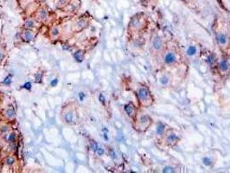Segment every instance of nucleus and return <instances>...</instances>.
<instances>
[{
    "label": "nucleus",
    "instance_id": "7",
    "mask_svg": "<svg viewBox=\"0 0 230 173\" xmlns=\"http://www.w3.org/2000/svg\"><path fill=\"white\" fill-rule=\"evenodd\" d=\"M158 81H159L160 85H162L164 88L170 86L172 84V81H173L172 75L170 72H167V71L161 73L159 78H158Z\"/></svg>",
    "mask_w": 230,
    "mask_h": 173
},
{
    "label": "nucleus",
    "instance_id": "21",
    "mask_svg": "<svg viewBox=\"0 0 230 173\" xmlns=\"http://www.w3.org/2000/svg\"><path fill=\"white\" fill-rule=\"evenodd\" d=\"M91 148L93 149V151H97V150H98V145L96 144L95 142H93L91 143Z\"/></svg>",
    "mask_w": 230,
    "mask_h": 173
},
{
    "label": "nucleus",
    "instance_id": "1",
    "mask_svg": "<svg viewBox=\"0 0 230 173\" xmlns=\"http://www.w3.org/2000/svg\"><path fill=\"white\" fill-rule=\"evenodd\" d=\"M168 44L165 42V40L162 36H160L157 33H153L151 37L150 40L149 48L151 55L155 57H159L162 56V55L166 49Z\"/></svg>",
    "mask_w": 230,
    "mask_h": 173
},
{
    "label": "nucleus",
    "instance_id": "30",
    "mask_svg": "<svg viewBox=\"0 0 230 173\" xmlns=\"http://www.w3.org/2000/svg\"><path fill=\"white\" fill-rule=\"evenodd\" d=\"M79 96H80V99H81V100H84V97H85V94H84L83 93H80Z\"/></svg>",
    "mask_w": 230,
    "mask_h": 173
},
{
    "label": "nucleus",
    "instance_id": "26",
    "mask_svg": "<svg viewBox=\"0 0 230 173\" xmlns=\"http://www.w3.org/2000/svg\"><path fill=\"white\" fill-rule=\"evenodd\" d=\"M23 86H24V88H26V89H30V88H31V84L29 83V82H27V83H25Z\"/></svg>",
    "mask_w": 230,
    "mask_h": 173
},
{
    "label": "nucleus",
    "instance_id": "20",
    "mask_svg": "<svg viewBox=\"0 0 230 173\" xmlns=\"http://www.w3.org/2000/svg\"><path fill=\"white\" fill-rule=\"evenodd\" d=\"M25 26L28 27V28H32V27H34V23L31 20H28L25 23Z\"/></svg>",
    "mask_w": 230,
    "mask_h": 173
},
{
    "label": "nucleus",
    "instance_id": "16",
    "mask_svg": "<svg viewBox=\"0 0 230 173\" xmlns=\"http://www.w3.org/2000/svg\"><path fill=\"white\" fill-rule=\"evenodd\" d=\"M163 172H175V169L170 166H167V167L164 168Z\"/></svg>",
    "mask_w": 230,
    "mask_h": 173
},
{
    "label": "nucleus",
    "instance_id": "8",
    "mask_svg": "<svg viewBox=\"0 0 230 173\" xmlns=\"http://www.w3.org/2000/svg\"><path fill=\"white\" fill-rule=\"evenodd\" d=\"M125 112L126 113V114L129 116L130 118H135L137 117V113H138V108L136 107V106L133 104L132 102H129L126 105H125Z\"/></svg>",
    "mask_w": 230,
    "mask_h": 173
},
{
    "label": "nucleus",
    "instance_id": "6",
    "mask_svg": "<svg viewBox=\"0 0 230 173\" xmlns=\"http://www.w3.org/2000/svg\"><path fill=\"white\" fill-rule=\"evenodd\" d=\"M164 145L168 147H175L180 141V137L173 129H167L161 137Z\"/></svg>",
    "mask_w": 230,
    "mask_h": 173
},
{
    "label": "nucleus",
    "instance_id": "2",
    "mask_svg": "<svg viewBox=\"0 0 230 173\" xmlns=\"http://www.w3.org/2000/svg\"><path fill=\"white\" fill-rule=\"evenodd\" d=\"M135 93L140 107L148 108L153 105L154 96L147 86H139Z\"/></svg>",
    "mask_w": 230,
    "mask_h": 173
},
{
    "label": "nucleus",
    "instance_id": "31",
    "mask_svg": "<svg viewBox=\"0 0 230 173\" xmlns=\"http://www.w3.org/2000/svg\"><path fill=\"white\" fill-rule=\"evenodd\" d=\"M100 100L101 102H103V103H104V101H105V98H104V96H103L102 94H100Z\"/></svg>",
    "mask_w": 230,
    "mask_h": 173
},
{
    "label": "nucleus",
    "instance_id": "13",
    "mask_svg": "<svg viewBox=\"0 0 230 173\" xmlns=\"http://www.w3.org/2000/svg\"><path fill=\"white\" fill-rule=\"evenodd\" d=\"M75 58L78 62H81L82 61H83V56H82L81 51H77L76 53L75 54Z\"/></svg>",
    "mask_w": 230,
    "mask_h": 173
},
{
    "label": "nucleus",
    "instance_id": "15",
    "mask_svg": "<svg viewBox=\"0 0 230 173\" xmlns=\"http://www.w3.org/2000/svg\"><path fill=\"white\" fill-rule=\"evenodd\" d=\"M24 37H25V39H26L27 41H30V40L33 38V35H32V33H31L30 31H29V30H27L26 32H25V34H24Z\"/></svg>",
    "mask_w": 230,
    "mask_h": 173
},
{
    "label": "nucleus",
    "instance_id": "5",
    "mask_svg": "<svg viewBox=\"0 0 230 173\" xmlns=\"http://www.w3.org/2000/svg\"><path fill=\"white\" fill-rule=\"evenodd\" d=\"M153 119L148 114H141L140 116L136 117L134 127L135 130L139 132H145L147 130L152 126Z\"/></svg>",
    "mask_w": 230,
    "mask_h": 173
},
{
    "label": "nucleus",
    "instance_id": "10",
    "mask_svg": "<svg viewBox=\"0 0 230 173\" xmlns=\"http://www.w3.org/2000/svg\"><path fill=\"white\" fill-rule=\"evenodd\" d=\"M216 41L218 43L219 46L221 47H227L228 44V39H227V36L223 33H219L216 35Z\"/></svg>",
    "mask_w": 230,
    "mask_h": 173
},
{
    "label": "nucleus",
    "instance_id": "14",
    "mask_svg": "<svg viewBox=\"0 0 230 173\" xmlns=\"http://www.w3.org/2000/svg\"><path fill=\"white\" fill-rule=\"evenodd\" d=\"M73 118H74V116H73L72 113H67L66 116H65V120H66L67 122H69V123H70V122H72Z\"/></svg>",
    "mask_w": 230,
    "mask_h": 173
},
{
    "label": "nucleus",
    "instance_id": "34",
    "mask_svg": "<svg viewBox=\"0 0 230 173\" xmlns=\"http://www.w3.org/2000/svg\"><path fill=\"white\" fill-rule=\"evenodd\" d=\"M63 48H64V49H68L69 47H66V46H63Z\"/></svg>",
    "mask_w": 230,
    "mask_h": 173
},
{
    "label": "nucleus",
    "instance_id": "29",
    "mask_svg": "<svg viewBox=\"0 0 230 173\" xmlns=\"http://www.w3.org/2000/svg\"><path fill=\"white\" fill-rule=\"evenodd\" d=\"M15 137H16V136H15V134H14V133H11V134L10 135V137H9V140H10V141L14 140H15Z\"/></svg>",
    "mask_w": 230,
    "mask_h": 173
},
{
    "label": "nucleus",
    "instance_id": "17",
    "mask_svg": "<svg viewBox=\"0 0 230 173\" xmlns=\"http://www.w3.org/2000/svg\"><path fill=\"white\" fill-rule=\"evenodd\" d=\"M39 16L41 19H44V18L47 16V13H46V11L44 10H42L41 11H40V14H39Z\"/></svg>",
    "mask_w": 230,
    "mask_h": 173
},
{
    "label": "nucleus",
    "instance_id": "12",
    "mask_svg": "<svg viewBox=\"0 0 230 173\" xmlns=\"http://www.w3.org/2000/svg\"><path fill=\"white\" fill-rule=\"evenodd\" d=\"M197 47H196V46H194V45L189 46V47L188 48H187V50H186V53H187V55H188L189 56H196V55H197Z\"/></svg>",
    "mask_w": 230,
    "mask_h": 173
},
{
    "label": "nucleus",
    "instance_id": "28",
    "mask_svg": "<svg viewBox=\"0 0 230 173\" xmlns=\"http://www.w3.org/2000/svg\"><path fill=\"white\" fill-rule=\"evenodd\" d=\"M97 152H98L99 155H102V154L104 153V150H103L102 148H98V150H97Z\"/></svg>",
    "mask_w": 230,
    "mask_h": 173
},
{
    "label": "nucleus",
    "instance_id": "18",
    "mask_svg": "<svg viewBox=\"0 0 230 173\" xmlns=\"http://www.w3.org/2000/svg\"><path fill=\"white\" fill-rule=\"evenodd\" d=\"M215 62H216V56H215L214 55H210V56H208V62H209L210 64H213Z\"/></svg>",
    "mask_w": 230,
    "mask_h": 173
},
{
    "label": "nucleus",
    "instance_id": "23",
    "mask_svg": "<svg viewBox=\"0 0 230 173\" xmlns=\"http://www.w3.org/2000/svg\"><path fill=\"white\" fill-rule=\"evenodd\" d=\"M6 162H7V164H8V165H10H10H12V164H14L15 160H14L13 158H8V159H7V161H6Z\"/></svg>",
    "mask_w": 230,
    "mask_h": 173
},
{
    "label": "nucleus",
    "instance_id": "22",
    "mask_svg": "<svg viewBox=\"0 0 230 173\" xmlns=\"http://www.w3.org/2000/svg\"><path fill=\"white\" fill-rule=\"evenodd\" d=\"M202 161H203V164H206V165L209 166L210 165V163H211V160L208 159V158H204L203 159H202Z\"/></svg>",
    "mask_w": 230,
    "mask_h": 173
},
{
    "label": "nucleus",
    "instance_id": "4",
    "mask_svg": "<svg viewBox=\"0 0 230 173\" xmlns=\"http://www.w3.org/2000/svg\"><path fill=\"white\" fill-rule=\"evenodd\" d=\"M161 58L163 64L166 67L175 66V65L178 64L179 61L178 54L176 52V48L174 47L169 48L168 46L166 48V49L164 50L163 55H162Z\"/></svg>",
    "mask_w": 230,
    "mask_h": 173
},
{
    "label": "nucleus",
    "instance_id": "9",
    "mask_svg": "<svg viewBox=\"0 0 230 173\" xmlns=\"http://www.w3.org/2000/svg\"><path fill=\"white\" fill-rule=\"evenodd\" d=\"M217 68H218L219 73L221 74H227L230 71V62L226 59H222L217 64Z\"/></svg>",
    "mask_w": 230,
    "mask_h": 173
},
{
    "label": "nucleus",
    "instance_id": "27",
    "mask_svg": "<svg viewBox=\"0 0 230 173\" xmlns=\"http://www.w3.org/2000/svg\"><path fill=\"white\" fill-rule=\"evenodd\" d=\"M57 83H58V80H57V79H54V80H53V81H51V83H50V84H51V86H55L57 85Z\"/></svg>",
    "mask_w": 230,
    "mask_h": 173
},
{
    "label": "nucleus",
    "instance_id": "11",
    "mask_svg": "<svg viewBox=\"0 0 230 173\" xmlns=\"http://www.w3.org/2000/svg\"><path fill=\"white\" fill-rule=\"evenodd\" d=\"M168 128H166V126L164 125L163 122H158L157 125V127H156V132H157V134L158 135V136L162 137L163 136V134L166 132V130Z\"/></svg>",
    "mask_w": 230,
    "mask_h": 173
},
{
    "label": "nucleus",
    "instance_id": "19",
    "mask_svg": "<svg viewBox=\"0 0 230 173\" xmlns=\"http://www.w3.org/2000/svg\"><path fill=\"white\" fill-rule=\"evenodd\" d=\"M7 116L9 118H12V117H14L15 116V112L12 110V109H9V110H7Z\"/></svg>",
    "mask_w": 230,
    "mask_h": 173
},
{
    "label": "nucleus",
    "instance_id": "3",
    "mask_svg": "<svg viewBox=\"0 0 230 173\" xmlns=\"http://www.w3.org/2000/svg\"><path fill=\"white\" fill-rule=\"evenodd\" d=\"M148 27V18L144 13H138L132 16L129 23V29L132 32H140Z\"/></svg>",
    "mask_w": 230,
    "mask_h": 173
},
{
    "label": "nucleus",
    "instance_id": "25",
    "mask_svg": "<svg viewBox=\"0 0 230 173\" xmlns=\"http://www.w3.org/2000/svg\"><path fill=\"white\" fill-rule=\"evenodd\" d=\"M58 34H59L58 29L55 28V29H52V35H53V36H57Z\"/></svg>",
    "mask_w": 230,
    "mask_h": 173
},
{
    "label": "nucleus",
    "instance_id": "32",
    "mask_svg": "<svg viewBox=\"0 0 230 173\" xmlns=\"http://www.w3.org/2000/svg\"><path fill=\"white\" fill-rule=\"evenodd\" d=\"M192 1H193V0H182V2H183L184 4H189V3H191Z\"/></svg>",
    "mask_w": 230,
    "mask_h": 173
},
{
    "label": "nucleus",
    "instance_id": "24",
    "mask_svg": "<svg viewBox=\"0 0 230 173\" xmlns=\"http://www.w3.org/2000/svg\"><path fill=\"white\" fill-rule=\"evenodd\" d=\"M10 77H11V75H9V76H7L5 79V81H4V83L7 84V85H9L10 84V82H11V80H10Z\"/></svg>",
    "mask_w": 230,
    "mask_h": 173
},
{
    "label": "nucleus",
    "instance_id": "33",
    "mask_svg": "<svg viewBox=\"0 0 230 173\" xmlns=\"http://www.w3.org/2000/svg\"><path fill=\"white\" fill-rule=\"evenodd\" d=\"M2 58H3V54H2V52L0 51V60H1Z\"/></svg>",
    "mask_w": 230,
    "mask_h": 173
}]
</instances>
